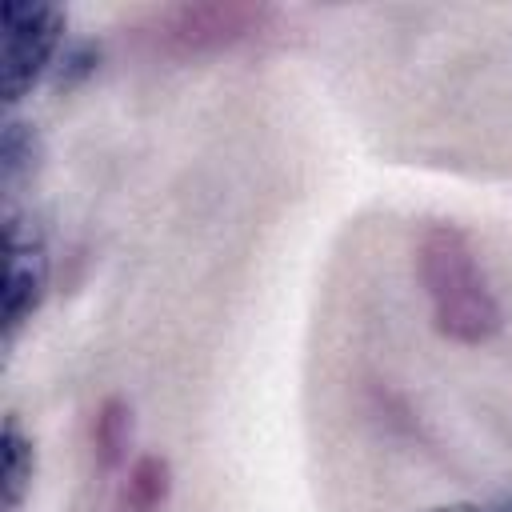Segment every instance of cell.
Segmentation results:
<instances>
[{
  "label": "cell",
  "mask_w": 512,
  "mask_h": 512,
  "mask_svg": "<svg viewBox=\"0 0 512 512\" xmlns=\"http://www.w3.org/2000/svg\"><path fill=\"white\" fill-rule=\"evenodd\" d=\"M32 480H36V444L32 436L24 432L20 416H8L4 420V512H16L24 504V496L32 492Z\"/></svg>",
  "instance_id": "cell-8"
},
{
  "label": "cell",
  "mask_w": 512,
  "mask_h": 512,
  "mask_svg": "<svg viewBox=\"0 0 512 512\" xmlns=\"http://www.w3.org/2000/svg\"><path fill=\"white\" fill-rule=\"evenodd\" d=\"M172 496V468L164 456L144 452L128 464L124 488H120V504L124 512H160Z\"/></svg>",
  "instance_id": "cell-7"
},
{
  "label": "cell",
  "mask_w": 512,
  "mask_h": 512,
  "mask_svg": "<svg viewBox=\"0 0 512 512\" xmlns=\"http://www.w3.org/2000/svg\"><path fill=\"white\" fill-rule=\"evenodd\" d=\"M96 68H100V44H92V40H68L60 48L52 72H48V84H52V92H64L68 96L80 84H88L96 76Z\"/></svg>",
  "instance_id": "cell-9"
},
{
  "label": "cell",
  "mask_w": 512,
  "mask_h": 512,
  "mask_svg": "<svg viewBox=\"0 0 512 512\" xmlns=\"http://www.w3.org/2000/svg\"><path fill=\"white\" fill-rule=\"evenodd\" d=\"M424 512H500V504H472V500H452V504H436V508H424Z\"/></svg>",
  "instance_id": "cell-10"
},
{
  "label": "cell",
  "mask_w": 512,
  "mask_h": 512,
  "mask_svg": "<svg viewBox=\"0 0 512 512\" xmlns=\"http://www.w3.org/2000/svg\"><path fill=\"white\" fill-rule=\"evenodd\" d=\"M68 16L56 4H8L4 8V104L8 112L48 80L64 40Z\"/></svg>",
  "instance_id": "cell-3"
},
{
  "label": "cell",
  "mask_w": 512,
  "mask_h": 512,
  "mask_svg": "<svg viewBox=\"0 0 512 512\" xmlns=\"http://www.w3.org/2000/svg\"><path fill=\"white\" fill-rule=\"evenodd\" d=\"M52 284V256L40 220L24 208H4V344L40 312Z\"/></svg>",
  "instance_id": "cell-4"
},
{
  "label": "cell",
  "mask_w": 512,
  "mask_h": 512,
  "mask_svg": "<svg viewBox=\"0 0 512 512\" xmlns=\"http://www.w3.org/2000/svg\"><path fill=\"white\" fill-rule=\"evenodd\" d=\"M40 156H44V140H40L36 124L8 112L4 132H0V192H4V208H16L20 188L40 168Z\"/></svg>",
  "instance_id": "cell-5"
},
{
  "label": "cell",
  "mask_w": 512,
  "mask_h": 512,
  "mask_svg": "<svg viewBox=\"0 0 512 512\" xmlns=\"http://www.w3.org/2000/svg\"><path fill=\"white\" fill-rule=\"evenodd\" d=\"M416 280L428 300L432 328L464 348L500 336L504 312L480 264L472 236L452 220H428L416 236Z\"/></svg>",
  "instance_id": "cell-1"
},
{
  "label": "cell",
  "mask_w": 512,
  "mask_h": 512,
  "mask_svg": "<svg viewBox=\"0 0 512 512\" xmlns=\"http://www.w3.org/2000/svg\"><path fill=\"white\" fill-rule=\"evenodd\" d=\"M268 4L252 0H204V4H168L144 16L132 28V40L152 60H204L216 52H228L252 36H260L272 24Z\"/></svg>",
  "instance_id": "cell-2"
},
{
  "label": "cell",
  "mask_w": 512,
  "mask_h": 512,
  "mask_svg": "<svg viewBox=\"0 0 512 512\" xmlns=\"http://www.w3.org/2000/svg\"><path fill=\"white\" fill-rule=\"evenodd\" d=\"M132 440V408L124 396H108L92 416V456L100 472H116L128 460Z\"/></svg>",
  "instance_id": "cell-6"
}]
</instances>
